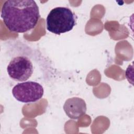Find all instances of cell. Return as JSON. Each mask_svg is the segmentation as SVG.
<instances>
[{
    "instance_id": "obj_1",
    "label": "cell",
    "mask_w": 134,
    "mask_h": 134,
    "mask_svg": "<svg viewBox=\"0 0 134 134\" xmlns=\"http://www.w3.org/2000/svg\"><path fill=\"white\" fill-rule=\"evenodd\" d=\"M1 17L10 31L24 33L36 27L40 14L35 1L8 0L3 5Z\"/></svg>"
},
{
    "instance_id": "obj_2",
    "label": "cell",
    "mask_w": 134,
    "mask_h": 134,
    "mask_svg": "<svg viewBox=\"0 0 134 134\" xmlns=\"http://www.w3.org/2000/svg\"><path fill=\"white\" fill-rule=\"evenodd\" d=\"M76 17L68 7L53 8L46 18L47 29L50 32L60 35L71 31L76 25Z\"/></svg>"
},
{
    "instance_id": "obj_3",
    "label": "cell",
    "mask_w": 134,
    "mask_h": 134,
    "mask_svg": "<svg viewBox=\"0 0 134 134\" xmlns=\"http://www.w3.org/2000/svg\"><path fill=\"white\" fill-rule=\"evenodd\" d=\"M43 93L42 85L34 81L18 83L12 89L14 98L19 102L25 103L38 101L42 97Z\"/></svg>"
},
{
    "instance_id": "obj_4",
    "label": "cell",
    "mask_w": 134,
    "mask_h": 134,
    "mask_svg": "<svg viewBox=\"0 0 134 134\" xmlns=\"http://www.w3.org/2000/svg\"><path fill=\"white\" fill-rule=\"evenodd\" d=\"M7 71L12 79L24 82L29 79L32 74L33 64L27 57L17 56L10 60L7 65Z\"/></svg>"
},
{
    "instance_id": "obj_5",
    "label": "cell",
    "mask_w": 134,
    "mask_h": 134,
    "mask_svg": "<svg viewBox=\"0 0 134 134\" xmlns=\"http://www.w3.org/2000/svg\"><path fill=\"white\" fill-rule=\"evenodd\" d=\"M63 110L70 119H78L85 114L87 110L86 104L81 98H69L65 100L63 105Z\"/></svg>"
}]
</instances>
